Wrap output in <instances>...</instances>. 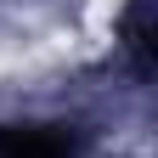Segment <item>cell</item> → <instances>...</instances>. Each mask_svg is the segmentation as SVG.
I'll list each match as a JSON object with an SVG mask.
<instances>
[{
	"instance_id": "cell-1",
	"label": "cell",
	"mask_w": 158,
	"mask_h": 158,
	"mask_svg": "<svg viewBox=\"0 0 158 158\" xmlns=\"http://www.w3.org/2000/svg\"><path fill=\"white\" fill-rule=\"evenodd\" d=\"M0 158H73V141L51 124H0Z\"/></svg>"
},
{
	"instance_id": "cell-2",
	"label": "cell",
	"mask_w": 158,
	"mask_h": 158,
	"mask_svg": "<svg viewBox=\"0 0 158 158\" xmlns=\"http://www.w3.org/2000/svg\"><path fill=\"white\" fill-rule=\"evenodd\" d=\"M124 45H130V56H135V68H152V0H135L130 6V17H124Z\"/></svg>"
}]
</instances>
